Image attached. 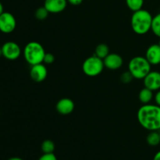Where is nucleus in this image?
<instances>
[{"mask_svg": "<svg viewBox=\"0 0 160 160\" xmlns=\"http://www.w3.org/2000/svg\"><path fill=\"white\" fill-rule=\"evenodd\" d=\"M146 142L150 146H157L160 144V134L159 131H150L147 135Z\"/></svg>", "mask_w": 160, "mask_h": 160, "instance_id": "15", "label": "nucleus"}, {"mask_svg": "<svg viewBox=\"0 0 160 160\" xmlns=\"http://www.w3.org/2000/svg\"><path fill=\"white\" fill-rule=\"evenodd\" d=\"M2 56V48L0 47V57H1Z\"/></svg>", "mask_w": 160, "mask_h": 160, "instance_id": "29", "label": "nucleus"}, {"mask_svg": "<svg viewBox=\"0 0 160 160\" xmlns=\"http://www.w3.org/2000/svg\"><path fill=\"white\" fill-rule=\"evenodd\" d=\"M152 65L146 58L138 56L132 58L128 63V70L131 72L134 78L143 80L151 71Z\"/></svg>", "mask_w": 160, "mask_h": 160, "instance_id": "4", "label": "nucleus"}, {"mask_svg": "<svg viewBox=\"0 0 160 160\" xmlns=\"http://www.w3.org/2000/svg\"><path fill=\"white\" fill-rule=\"evenodd\" d=\"M144 85L152 92L160 90V72L150 71L143 79Z\"/></svg>", "mask_w": 160, "mask_h": 160, "instance_id": "8", "label": "nucleus"}, {"mask_svg": "<svg viewBox=\"0 0 160 160\" xmlns=\"http://www.w3.org/2000/svg\"><path fill=\"white\" fill-rule=\"evenodd\" d=\"M67 2L72 6H79L83 2V0H67Z\"/></svg>", "mask_w": 160, "mask_h": 160, "instance_id": "24", "label": "nucleus"}, {"mask_svg": "<svg viewBox=\"0 0 160 160\" xmlns=\"http://www.w3.org/2000/svg\"><path fill=\"white\" fill-rule=\"evenodd\" d=\"M47 75H48V70L43 62L31 66L30 70V76L34 81L38 83L42 82L46 79Z\"/></svg>", "mask_w": 160, "mask_h": 160, "instance_id": "9", "label": "nucleus"}, {"mask_svg": "<svg viewBox=\"0 0 160 160\" xmlns=\"http://www.w3.org/2000/svg\"><path fill=\"white\" fill-rule=\"evenodd\" d=\"M109 54V48L107 45L104 43L99 44L96 46L95 50V54L96 56L99 57L100 59H104Z\"/></svg>", "mask_w": 160, "mask_h": 160, "instance_id": "16", "label": "nucleus"}, {"mask_svg": "<svg viewBox=\"0 0 160 160\" xmlns=\"http://www.w3.org/2000/svg\"><path fill=\"white\" fill-rule=\"evenodd\" d=\"M43 45L38 42H30L25 45L23 49V57L31 66L43 62L45 55Z\"/></svg>", "mask_w": 160, "mask_h": 160, "instance_id": "3", "label": "nucleus"}, {"mask_svg": "<svg viewBox=\"0 0 160 160\" xmlns=\"http://www.w3.org/2000/svg\"><path fill=\"white\" fill-rule=\"evenodd\" d=\"M145 0H126L128 7L133 12L140 10L142 9Z\"/></svg>", "mask_w": 160, "mask_h": 160, "instance_id": "17", "label": "nucleus"}, {"mask_svg": "<svg viewBox=\"0 0 160 160\" xmlns=\"http://www.w3.org/2000/svg\"><path fill=\"white\" fill-rule=\"evenodd\" d=\"M67 6V0H45L44 6L49 13H59L64 11Z\"/></svg>", "mask_w": 160, "mask_h": 160, "instance_id": "11", "label": "nucleus"}, {"mask_svg": "<svg viewBox=\"0 0 160 160\" xmlns=\"http://www.w3.org/2000/svg\"><path fill=\"white\" fill-rule=\"evenodd\" d=\"M151 31L153 34L160 38V13H158L152 18Z\"/></svg>", "mask_w": 160, "mask_h": 160, "instance_id": "18", "label": "nucleus"}, {"mask_svg": "<svg viewBox=\"0 0 160 160\" xmlns=\"http://www.w3.org/2000/svg\"><path fill=\"white\" fill-rule=\"evenodd\" d=\"M17 27L15 17L9 12H3L0 15V31L4 34H10Z\"/></svg>", "mask_w": 160, "mask_h": 160, "instance_id": "6", "label": "nucleus"}, {"mask_svg": "<svg viewBox=\"0 0 160 160\" xmlns=\"http://www.w3.org/2000/svg\"><path fill=\"white\" fill-rule=\"evenodd\" d=\"M49 12L47 10L45 6H42V7L38 8L34 12V17L37 20H44L48 17Z\"/></svg>", "mask_w": 160, "mask_h": 160, "instance_id": "20", "label": "nucleus"}, {"mask_svg": "<svg viewBox=\"0 0 160 160\" xmlns=\"http://www.w3.org/2000/svg\"><path fill=\"white\" fill-rule=\"evenodd\" d=\"M155 102H156V104L160 106V90L157 91L156 95H155Z\"/></svg>", "mask_w": 160, "mask_h": 160, "instance_id": "25", "label": "nucleus"}, {"mask_svg": "<svg viewBox=\"0 0 160 160\" xmlns=\"http://www.w3.org/2000/svg\"><path fill=\"white\" fill-rule=\"evenodd\" d=\"M104 65L106 68L110 70H119L123 66V58L117 53H109L104 59Z\"/></svg>", "mask_w": 160, "mask_h": 160, "instance_id": "10", "label": "nucleus"}, {"mask_svg": "<svg viewBox=\"0 0 160 160\" xmlns=\"http://www.w3.org/2000/svg\"><path fill=\"white\" fill-rule=\"evenodd\" d=\"M141 126L149 131H160V106L145 104L141 106L137 113Z\"/></svg>", "mask_w": 160, "mask_h": 160, "instance_id": "1", "label": "nucleus"}, {"mask_svg": "<svg viewBox=\"0 0 160 160\" xmlns=\"http://www.w3.org/2000/svg\"><path fill=\"white\" fill-rule=\"evenodd\" d=\"M153 160H160V151L158 152L155 155Z\"/></svg>", "mask_w": 160, "mask_h": 160, "instance_id": "26", "label": "nucleus"}, {"mask_svg": "<svg viewBox=\"0 0 160 160\" xmlns=\"http://www.w3.org/2000/svg\"><path fill=\"white\" fill-rule=\"evenodd\" d=\"M153 92L150 89L147 88H144L140 91L138 95L139 100L142 104H149L150 102L152 100L153 98Z\"/></svg>", "mask_w": 160, "mask_h": 160, "instance_id": "14", "label": "nucleus"}, {"mask_svg": "<svg viewBox=\"0 0 160 160\" xmlns=\"http://www.w3.org/2000/svg\"><path fill=\"white\" fill-rule=\"evenodd\" d=\"M8 160H23V159H22L21 158H19V157H12Z\"/></svg>", "mask_w": 160, "mask_h": 160, "instance_id": "28", "label": "nucleus"}, {"mask_svg": "<svg viewBox=\"0 0 160 160\" xmlns=\"http://www.w3.org/2000/svg\"><path fill=\"white\" fill-rule=\"evenodd\" d=\"M153 17L146 9L133 12L131 18V25L133 31L139 35H143L151 31Z\"/></svg>", "mask_w": 160, "mask_h": 160, "instance_id": "2", "label": "nucleus"}, {"mask_svg": "<svg viewBox=\"0 0 160 160\" xmlns=\"http://www.w3.org/2000/svg\"><path fill=\"white\" fill-rule=\"evenodd\" d=\"M4 12V8H3V5L2 4V2H0V15H1L2 12Z\"/></svg>", "mask_w": 160, "mask_h": 160, "instance_id": "27", "label": "nucleus"}, {"mask_svg": "<svg viewBox=\"0 0 160 160\" xmlns=\"http://www.w3.org/2000/svg\"><path fill=\"white\" fill-rule=\"evenodd\" d=\"M133 79H134V77H133V75L131 74L129 70H128L126 72H123L121 74V76H120V81L123 84H129L130 82L132 81Z\"/></svg>", "mask_w": 160, "mask_h": 160, "instance_id": "21", "label": "nucleus"}, {"mask_svg": "<svg viewBox=\"0 0 160 160\" xmlns=\"http://www.w3.org/2000/svg\"><path fill=\"white\" fill-rule=\"evenodd\" d=\"M145 58L151 65L160 64V46L159 44L151 45L145 52Z\"/></svg>", "mask_w": 160, "mask_h": 160, "instance_id": "12", "label": "nucleus"}, {"mask_svg": "<svg viewBox=\"0 0 160 160\" xmlns=\"http://www.w3.org/2000/svg\"><path fill=\"white\" fill-rule=\"evenodd\" d=\"M105 65L103 59L93 55L84 61L82 64V70L87 76L94 78L98 76L103 71Z\"/></svg>", "mask_w": 160, "mask_h": 160, "instance_id": "5", "label": "nucleus"}, {"mask_svg": "<svg viewBox=\"0 0 160 160\" xmlns=\"http://www.w3.org/2000/svg\"><path fill=\"white\" fill-rule=\"evenodd\" d=\"M55 56L52 53L50 52H46L45 55V57H44L43 62L45 64H52L55 61Z\"/></svg>", "mask_w": 160, "mask_h": 160, "instance_id": "22", "label": "nucleus"}, {"mask_svg": "<svg viewBox=\"0 0 160 160\" xmlns=\"http://www.w3.org/2000/svg\"><path fill=\"white\" fill-rule=\"evenodd\" d=\"M55 144L51 140L44 141L41 145V148L43 153H53L55 151Z\"/></svg>", "mask_w": 160, "mask_h": 160, "instance_id": "19", "label": "nucleus"}, {"mask_svg": "<svg viewBox=\"0 0 160 160\" xmlns=\"http://www.w3.org/2000/svg\"><path fill=\"white\" fill-rule=\"evenodd\" d=\"M38 160H57V158L54 153H44Z\"/></svg>", "mask_w": 160, "mask_h": 160, "instance_id": "23", "label": "nucleus"}, {"mask_svg": "<svg viewBox=\"0 0 160 160\" xmlns=\"http://www.w3.org/2000/svg\"><path fill=\"white\" fill-rule=\"evenodd\" d=\"M1 48L2 56L9 60H16L21 55V48L15 42H6Z\"/></svg>", "mask_w": 160, "mask_h": 160, "instance_id": "7", "label": "nucleus"}, {"mask_svg": "<svg viewBox=\"0 0 160 160\" xmlns=\"http://www.w3.org/2000/svg\"><path fill=\"white\" fill-rule=\"evenodd\" d=\"M75 105L73 100L68 98H61L56 105V109L62 115H68L74 110Z\"/></svg>", "mask_w": 160, "mask_h": 160, "instance_id": "13", "label": "nucleus"}, {"mask_svg": "<svg viewBox=\"0 0 160 160\" xmlns=\"http://www.w3.org/2000/svg\"><path fill=\"white\" fill-rule=\"evenodd\" d=\"M159 134H160V131H159Z\"/></svg>", "mask_w": 160, "mask_h": 160, "instance_id": "31", "label": "nucleus"}, {"mask_svg": "<svg viewBox=\"0 0 160 160\" xmlns=\"http://www.w3.org/2000/svg\"><path fill=\"white\" fill-rule=\"evenodd\" d=\"M158 44H159V45L160 46V38H159V43H158Z\"/></svg>", "mask_w": 160, "mask_h": 160, "instance_id": "30", "label": "nucleus"}]
</instances>
